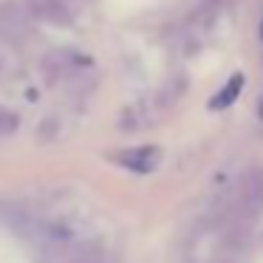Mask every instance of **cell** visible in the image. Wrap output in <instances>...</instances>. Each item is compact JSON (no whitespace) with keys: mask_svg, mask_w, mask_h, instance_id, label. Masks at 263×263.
<instances>
[{"mask_svg":"<svg viewBox=\"0 0 263 263\" xmlns=\"http://www.w3.org/2000/svg\"><path fill=\"white\" fill-rule=\"evenodd\" d=\"M240 88H243V74H235L232 80L223 85V91H218L215 97L210 99V108L212 110H223V108H229V105L235 102V99L240 97Z\"/></svg>","mask_w":263,"mask_h":263,"instance_id":"5","label":"cell"},{"mask_svg":"<svg viewBox=\"0 0 263 263\" xmlns=\"http://www.w3.org/2000/svg\"><path fill=\"white\" fill-rule=\"evenodd\" d=\"M68 263H110V252L99 243H82L71 249Z\"/></svg>","mask_w":263,"mask_h":263,"instance_id":"4","label":"cell"},{"mask_svg":"<svg viewBox=\"0 0 263 263\" xmlns=\"http://www.w3.org/2000/svg\"><path fill=\"white\" fill-rule=\"evenodd\" d=\"M122 167L133 173H153L156 167L161 164V150L156 144H144V147H130V150H122V153L114 156Z\"/></svg>","mask_w":263,"mask_h":263,"instance_id":"2","label":"cell"},{"mask_svg":"<svg viewBox=\"0 0 263 263\" xmlns=\"http://www.w3.org/2000/svg\"><path fill=\"white\" fill-rule=\"evenodd\" d=\"M17 127H20V116L6 108H0V136H12Z\"/></svg>","mask_w":263,"mask_h":263,"instance_id":"6","label":"cell"},{"mask_svg":"<svg viewBox=\"0 0 263 263\" xmlns=\"http://www.w3.org/2000/svg\"><path fill=\"white\" fill-rule=\"evenodd\" d=\"M29 9L37 20L51 26H68L71 17H74L68 0H29Z\"/></svg>","mask_w":263,"mask_h":263,"instance_id":"3","label":"cell"},{"mask_svg":"<svg viewBox=\"0 0 263 263\" xmlns=\"http://www.w3.org/2000/svg\"><path fill=\"white\" fill-rule=\"evenodd\" d=\"M240 201H243L246 218H260L263 215V167L260 164L246 170L243 187H240Z\"/></svg>","mask_w":263,"mask_h":263,"instance_id":"1","label":"cell"}]
</instances>
